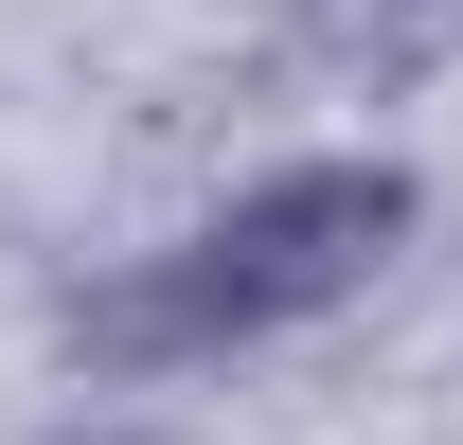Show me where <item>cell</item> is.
<instances>
[{
  "mask_svg": "<svg viewBox=\"0 0 463 445\" xmlns=\"http://www.w3.org/2000/svg\"><path fill=\"white\" fill-rule=\"evenodd\" d=\"M410 214H428L410 161H286V178H250V196H214L178 250H143L108 303H71V338L90 356H143V374L161 356H250V338H286V321H339L356 285L410 250Z\"/></svg>",
  "mask_w": 463,
  "mask_h": 445,
  "instance_id": "cell-1",
  "label": "cell"
},
{
  "mask_svg": "<svg viewBox=\"0 0 463 445\" xmlns=\"http://www.w3.org/2000/svg\"><path fill=\"white\" fill-rule=\"evenodd\" d=\"M321 54L339 71H428V54H463V0H321Z\"/></svg>",
  "mask_w": 463,
  "mask_h": 445,
  "instance_id": "cell-2",
  "label": "cell"
}]
</instances>
